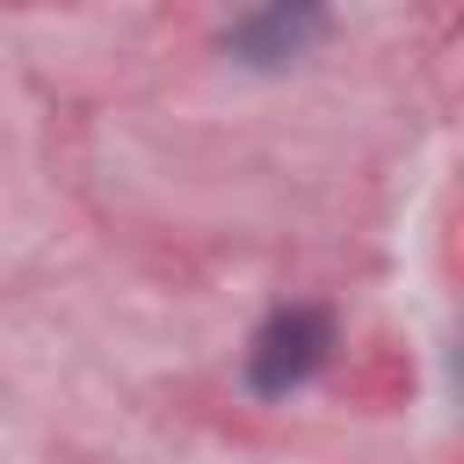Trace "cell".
Segmentation results:
<instances>
[{
  "label": "cell",
  "mask_w": 464,
  "mask_h": 464,
  "mask_svg": "<svg viewBox=\"0 0 464 464\" xmlns=\"http://www.w3.org/2000/svg\"><path fill=\"white\" fill-rule=\"evenodd\" d=\"M326 348H334V319H326L319 304H283V312L261 319V334H254V348H246V384H254L261 399H283V392H297L304 377H319Z\"/></svg>",
  "instance_id": "1"
},
{
  "label": "cell",
  "mask_w": 464,
  "mask_h": 464,
  "mask_svg": "<svg viewBox=\"0 0 464 464\" xmlns=\"http://www.w3.org/2000/svg\"><path fill=\"white\" fill-rule=\"evenodd\" d=\"M319 36H326V14L319 7H254V14H239L225 29V51L239 65H254V72H276V65L304 58Z\"/></svg>",
  "instance_id": "2"
}]
</instances>
